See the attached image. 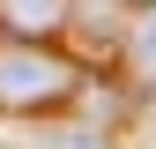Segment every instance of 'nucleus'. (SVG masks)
<instances>
[{
    "label": "nucleus",
    "instance_id": "f03ea898",
    "mask_svg": "<svg viewBox=\"0 0 156 149\" xmlns=\"http://www.w3.org/2000/svg\"><path fill=\"white\" fill-rule=\"evenodd\" d=\"M149 0H74V23H82L89 45H104V52H119V37L134 30V15H141Z\"/></svg>",
    "mask_w": 156,
    "mask_h": 149
},
{
    "label": "nucleus",
    "instance_id": "20e7f679",
    "mask_svg": "<svg viewBox=\"0 0 156 149\" xmlns=\"http://www.w3.org/2000/svg\"><path fill=\"white\" fill-rule=\"evenodd\" d=\"M119 60H126V74H134L141 89H156V0L134 15V30L119 37Z\"/></svg>",
    "mask_w": 156,
    "mask_h": 149
},
{
    "label": "nucleus",
    "instance_id": "f257e3e1",
    "mask_svg": "<svg viewBox=\"0 0 156 149\" xmlns=\"http://www.w3.org/2000/svg\"><path fill=\"white\" fill-rule=\"evenodd\" d=\"M67 97H82V60L52 52V37L0 30V112H52Z\"/></svg>",
    "mask_w": 156,
    "mask_h": 149
},
{
    "label": "nucleus",
    "instance_id": "7ed1b4c3",
    "mask_svg": "<svg viewBox=\"0 0 156 149\" xmlns=\"http://www.w3.org/2000/svg\"><path fill=\"white\" fill-rule=\"evenodd\" d=\"M67 23H74V0H0L8 37H60Z\"/></svg>",
    "mask_w": 156,
    "mask_h": 149
}]
</instances>
